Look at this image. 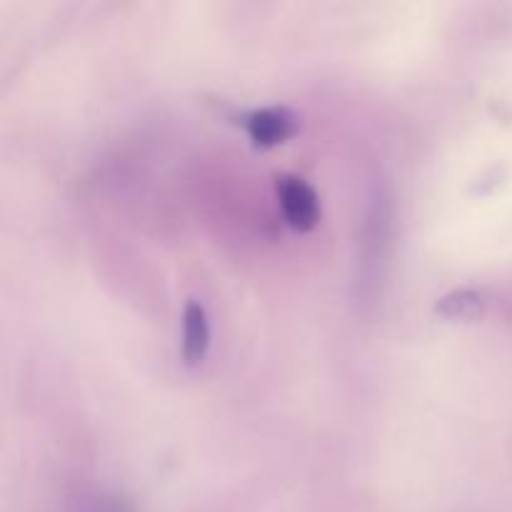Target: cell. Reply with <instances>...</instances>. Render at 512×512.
Here are the masks:
<instances>
[{"instance_id": "obj_1", "label": "cell", "mask_w": 512, "mask_h": 512, "mask_svg": "<svg viewBox=\"0 0 512 512\" xmlns=\"http://www.w3.org/2000/svg\"><path fill=\"white\" fill-rule=\"evenodd\" d=\"M278 198L285 220L295 230L305 233L313 230L320 220V203L315 190L298 175H283L278 178Z\"/></svg>"}, {"instance_id": "obj_2", "label": "cell", "mask_w": 512, "mask_h": 512, "mask_svg": "<svg viewBox=\"0 0 512 512\" xmlns=\"http://www.w3.org/2000/svg\"><path fill=\"white\" fill-rule=\"evenodd\" d=\"M295 115L285 108L258 110L250 115L248 133L258 145H278L295 133Z\"/></svg>"}, {"instance_id": "obj_3", "label": "cell", "mask_w": 512, "mask_h": 512, "mask_svg": "<svg viewBox=\"0 0 512 512\" xmlns=\"http://www.w3.org/2000/svg\"><path fill=\"white\" fill-rule=\"evenodd\" d=\"M210 323L200 303H188L183 313V355L188 365H198L208 355Z\"/></svg>"}]
</instances>
